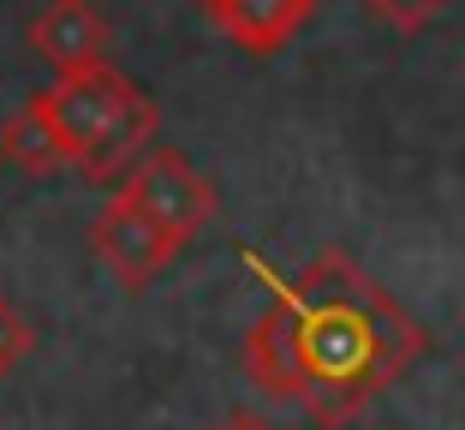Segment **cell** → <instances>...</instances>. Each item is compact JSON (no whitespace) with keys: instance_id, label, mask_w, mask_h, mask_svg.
Instances as JSON below:
<instances>
[{"instance_id":"obj_1","label":"cell","mask_w":465,"mask_h":430,"mask_svg":"<svg viewBox=\"0 0 465 430\" xmlns=\"http://www.w3.org/2000/svg\"><path fill=\"white\" fill-rule=\"evenodd\" d=\"M430 335L346 251H322L245 329L239 365L269 401L304 406L316 425H352L382 389L424 359Z\"/></svg>"},{"instance_id":"obj_2","label":"cell","mask_w":465,"mask_h":430,"mask_svg":"<svg viewBox=\"0 0 465 430\" xmlns=\"http://www.w3.org/2000/svg\"><path fill=\"white\" fill-rule=\"evenodd\" d=\"M36 96H42V108H48V120L60 125L72 167L96 185L132 174V167L150 155L155 125H162V108H155L132 78H120L114 66L60 72Z\"/></svg>"},{"instance_id":"obj_3","label":"cell","mask_w":465,"mask_h":430,"mask_svg":"<svg viewBox=\"0 0 465 430\" xmlns=\"http://www.w3.org/2000/svg\"><path fill=\"white\" fill-rule=\"evenodd\" d=\"M125 197H132L137 209H150L155 222L179 239V245H192V239L215 222V209H221L215 185H209L203 174L185 162V155L155 150V144H150V155L125 174Z\"/></svg>"},{"instance_id":"obj_4","label":"cell","mask_w":465,"mask_h":430,"mask_svg":"<svg viewBox=\"0 0 465 430\" xmlns=\"http://www.w3.org/2000/svg\"><path fill=\"white\" fill-rule=\"evenodd\" d=\"M90 245H96V257H102V264H108L132 293L150 287V281L179 257V239L167 234L162 222H155L150 209H137L125 192L102 204V215L90 222Z\"/></svg>"},{"instance_id":"obj_5","label":"cell","mask_w":465,"mask_h":430,"mask_svg":"<svg viewBox=\"0 0 465 430\" xmlns=\"http://www.w3.org/2000/svg\"><path fill=\"white\" fill-rule=\"evenodd\" d=\"M108 18H102L96 0H48L36 18H30V48H36L48 66L60 72H90V66H108Z\"/></svg>"},{"instance_id":"obj_6","label":"cell","mask_w":465,"mask_h":430,"mask_svg":"<svg viewBox=\"0 0 465 430\" xmlns=\"http://www.w3.org/2000/svg\"><path fill=\"white\" fill-rule=\"evenodd\" d=\"M197 6H203L209 25H215L232 48H245L251 60L281 55L316 13V0H197Z\"/></svg>"},{"instance_id":"obj_7","label":"cell","mask_w":465,"mask_h":430,"mask_svg":"<svg viewBox=\"0 0 465 430\" xmlns=\"http://www.w3.org/2000/svg\"><path fill=\"white\" fill-rule=\"evenodd\" d=\"M0 162L25 167L30 180H48V174L72 167V155H66V138H60V125L48 120L42 96H30L18 114H6V125H0Z\"/></svg>"},{"instance_id":"obj_8","label":"cell","mask_w":465,"mask_h":430,"mask_svg":"<svg viewBox=\"0 0 465 430\" xmlns=\"http://www.w3.org/2000/svg\"><path fill=\"white\" fill-rule=\"evenodd\" d=\"M358 6H364V13H376L382 18V25H394V30H424L430 18L441 13V6H448V0H358Z\"/></svg>"},{"instance_id":"obj_9","label":"cell","mask_w":465,"mask_h":430,"mask_svg":"<svg viewBox=\"0 0 465 430\" xmlns=\"http://www.w3.org/2000/svg\"><path fill=\"white\" fill-rule=\"evenodd\" d=\"M30 341H36V335H30L25 311H18L13 299H0V376H6V371H13V365L30 353Z\"/></svg>"},{"instance_id":"obj_10","label":"cell","mask_w":465,"mask_h":430,"mask_svg":"<svg viewBox=\"0 0 465 430\" xmlns=\"http://www.w3.org/2000/svg\"><path fill=\"white\" fill-rule=\"evenodd\" d=\"M215 430H274V425H269L262 413H232V418H221Z\"/></svg>"}]
</instances>
